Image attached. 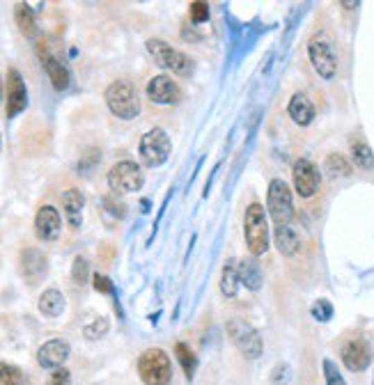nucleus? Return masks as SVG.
Wrapping results in <instances>:
<instances>
[{
    "instance_id": "6ab92c4d",
    "label": "nucleus",
    "mask_w": 374,
    "mask_h": 385,
    "mask_svg": "<svg viewBox=\"0 0 374 385\" xmlns=\"http://www.w3.org/2000/svg\"><path fill=\"white\" fill-rule=\"evenodd\" d=\"M287 112H289V117L294 119V124L298 126H308L312 124V119H315V105L308 99V94H303V92L291 94V99L287 103Z\"/></svg>"
},
{
    "instance_id": "6e6552de",
    "label": "nucleus",
    "mask_w": 374,
    "mask_h": 385,
    "mask_svg": "<svg viewBox=\"0 0 374 385\" xmlns=\"http://www.w3.org/2000/svg\"><path fill=\"white\" fill-rule=\"evenodd\" d=\"M108 186L115 195L138 193L145 186V175L138 163L119 161L108 170Z\"/></svg>"
},
{
    "instance_id": "5701e85b",
    "label": "nucleus",
    "mask_w": 374,
    "mask_h": 385,
    "mask_svg": "<svg viewBox=\"0 0 374 385\" xmlns=\"http://www.w3.org/2000/svg\"><path fill=\"white\" fill-rule=\"evenodd\" d=\"M275 248L285 257H294L298 248H301V239H298V234L289 225H278L275 228Z\"/></svg>"
},
{
    "instance_id": "c85d7f7f",
    "label": "nucleus",
    "mask_w": 374,
    "mask_h": 385,
    "mask_svg": "<svg viewBox=\"0 0 374 385\" xmlns=\"http://www.w3.org/2000/svg\"><path fill=\"white\" fill-rule=\"evenodd\" d=\"M87 277H90V264L85 257H74V264H71V280L74 284H85L87 282Z\"/></svg>"
},
{
    "instance_id": "c9c22d12",
    "label": "nucleus",
    "mask_w": 374,
    "mask_h": 385,
    "mask_svg": "<svg viewBox=\"0 0 374 385\" xmlns=\"http://www.w3.org/2000/svg\"><path fill=\"white\" fill-rule=\"evenodd\" d=\"M101 205H103V209H108L115 218H124V216H126L124 205H119V202H117L115 198H103Z\"/></svg>"
},
{
    "instance_id": "f257e3e1",
    "label": "nucleus",
    "mask_w": 374,
    "mask_h": 385,
    "mask_svg": "<svg viewBox=\"0 0 374 385\" xmlns=\"http://www.w3.org/2000/svg\"><path fill=\"white\" fill-rule=\"evenodd\" d=\"M108 110L113 112L117 119L131 122L140 115V99L136 94V87L129 80H113L103 92Z\"/></svg>"
},
{
    "instance_id": "a878e982",
    "label": "nucleus",
    "mask_w": 374,
    "mask_h": 385,
    "mask_svg": "<svg viewBox=\"0 0 374 385\" xmlns=\"http://www.w3.org/2000/svg\"><path fill=\"white\" fill-rule=\"evenodd\" d=\"M324 170L328 177H349L351 175V165L342 154H331L326 158Z\"/></svg>"
},
{
    "instance_id": "58836bf2",
    "label": "nucleus",
    "mask_w": 374,
    "mask_h": 385,
    "mask_svg": "<svg viewBox=\"0 0 374 385\" xmlns=\"http://www.w3.org/2000/svg\"><path fill=\"white\" fill-rule=\"evenodd\" d=\"M372 385H374V383H372Z\"/></svg>"
},
{
    "instance_id": "dca6fc26",
    "label": "nucleus",
    "mask_w": 374,
    "mask_h": 385,
    "mask_svg": "<svg viewBox=\"0 0 374 385\" xmlns=\"http://www.w3.org/2000/svg\"><path fill=\"white\" fill-rule=\"evenodd\" d=\"M69 353H71L69 342L53 337L40 346V351H37V362H40V367L44 369H60L67 362V358H69Z\"/></svg>"
},
{
    "instance_id": "4468645a",
    "label": "nucleus",
    "mask_w": 374,
    "mask_h": 385,
    "mask_svg": "<svg viewBox=\"0 0 374 385\" xmlns=\"http://www.w3.org/2000/svg\"><path fill=\"white\" fill-rule=\"evenodd\" d=\"M340 356L349 372H365L372 362V349L365 339L356 337V339H349V342L342 346Z\"/></svg>"
},
{
    "instance_id": "f8f14e48",
    "label": "nucleus",
    "mask_w": 374,
    "mask_h": 385,
    "mask_svg": "<svg viewBox=\"0 0 374 385\" xmlns=\"http://www.w3.org/2000/svg\"><path fill=\"white\" fill-rule=\"evenodd\" d=\"M291 175H294V188L296 193L301 195L303 200L312 198L317 191H319V184H321V172L319 168L308 158H298L294 163V170H291Z\"/></svg>"
},
{
    "instance_id": "4c0bfd02",
    "label": "nucleus",
    "mask_w": 374,
    "mask_h": 385,
    "mask_svg": "<svg viewBox=\"0 0 374 385\" xmlns=\"http://www.w3.org/2000/svg\"><path fill=\"white\" fill-rule=\"evenodd\" d=\"M0 101H3V80H0Z\"/></svg>"
},
{
    "instance_id": "b1692460",
    "label": "nucleus",
    "mask_w": 374,
    "mask_h": 385,
    "mask_svg": "<svg viewBox=\"0 0 374 385\" xmlns=\"http://www.w3.org/2000/svg\"><path fill=\"white\" fill-rule=\"evenodd\" d=\"M239 264L235 259H228L223 264V271H221V291L226 298H235L237 291H239Z\"/></svg>"
},
{
    "instance_id": "423d86ee",
    "label": "nucleus",
    "mask_w": 374,
    "mask_h": 385,
    "mask_svg": "<svg viewBox=\"0 0 374 385\" xmlns=\"http://www.w3.org/2000/svg\"><path fill=\"white\" fill-rule=\"evenodd\" d=\"M170 152H173V142H170L168 133L163 128H149V131L138 142V154L147 168H159L168 161Z\"/></svg>"
},
{
    "instance_id": "393cba45",
    "label": "nucleus",
    "mask_w": 374,
    "mask_h": 385,
    "mask_svg": "<svg viewBox=\"0 0 374 385\" xmlns=\"http://www.w3.org/2000/svg\"><path fill=\"white\" fill-rule=\"evenodd\" d=\"M175 356L179 360V365H182L184 369V374H186V379H193V374H196V369H198V358H196V353L191 351V346L189 344H184V342H177L175 344Z\"/></svg>"
},
{
    "instance_id": "4be33fe9",
    "label": "nucleus",
    "mask_w": 374,
    "mask_h": 385,
    "mask_svg": "<svg viewBox=\"0 0 374 385\" xmlns=\"http://www.w3.org/2000/svg\"><path fill=\"white\" fill-rule=\"evenodd\" d=\"M37 307H40V312L46 316V319H58V316L65 312L67 300H65V296L58 289H46L40 296V303H37Z\"/></svg>"
},
{
    "instance_id": "1a4fd4ad",
    "label": "nucleus",
    "mask_w": 374,
    "mask_h": 385,
    "mask_svg": "<svg viewBox=\"0 0 374 385\" xmlns=\"http://www.w3.org/2000/svg\"><path fill=\"white\" fill-rule=\"evenodd\" d=\"M37 55H40V60H42V67H44V71H46L51 85H53L58 92H62V89L69 87V80H71L69 69H67L65 60L51 49V42L46 40V37H42V40L37 42Z\"/></svg>"
},
{
    "instance_id": "72a5a7b5",
    "label": "nucleus",
    "mask_w": 374,
    "mask_h": 385,
    "mask_svg": "<svg viewBox=\"0 0 374 385\" xmlns=\"http://www.w3.org/2000/svg\"><path fill=\"white\" fill-rule=\"evenodd\" d=\"M209 19V5L198 0V3H191V21L193 24H205Z\"/></svg>"
},
{
    "instance_id": "2f4dec72",
    "label": "nucleus",
    "mask_w": 374,
    "mask_h": 385,
    "mask_svg": "<svg viewBox=\"0 0 374 385\" xmlns=\"http://www.w3.org/2000/svg\"><path fill=\"white\" fill-rule=\"evenodd\" d=\"M312 316H315L317 321H321V323H326V321H331V316H333V305L328 303L326 298H321V300H317L315 305H312Z\"/></svg>"
},
{
    "instance_id": "7c9ffc66",
    "label": "nucleus",
    "mask_w": 374,
    "mask_h": 385,
    "mask_svg": "<svg viewBox=\"0 0 374 385\" xmlns=\"http://www.w3.org/2000/svg\"><path fill=\"white\" fill-rule=\"evenodd\" d=\"M321 369H324V379H326V385H347V381L342 379L338 365H335L333 360H324L321 362Z\"/></svg>"
},
{
    "instance_id": "2eb2a0df",
    "label": "nucleus",
    "mask_w": 374,
    "mask_h": 385,
    "mask_svg": "<svg viewBox=\"0 0 374 385\" xmlns=\"http://www.w3.org/2000/svg\"><path fill=\"white\" fill-rule=\"evenodd\" d=\"M62 232V218H60V211L51 205L40 207L35 216V234L37 239L49 243V241H56Z\"/></svg>"
},
{
    "instance_id": "bb28decb",
    "label": "nucleus",
    "mask_w": 374,
    "mask_h": 385,
    "mask_svg": "<svg viewBox=\"0 0 374 385\" xmlns=\"http://www.w3.org/2000/svg\"><path fill=\"white\" fill-rule=\"evenodd\" d=\"M351 156H354V163L361 170H372L374 168V154L368 142H354L351 147Z\"/></svg>"
},
{
    "instance_id": "f3484780",
    "label": "nucleus",
    "mask_w": 374,
    "mask_h": 385,
    "mask_svg": "<svg viewBox=\"0 0 374 385\" xmlns=\"http://www.w3.org/2000/svg\"><path fill=\"white\" fill-rule=\"evenodd\" d=\"M19 266H21V275L28 282H40L46 275L49 262H46V255L37 250V248H24L19 257Z\"/></svg>"
},
{
    "instance_id": "cd10ccee",
    "label": "nucleus",
    "mask_w": 374,
    "mask_h": 385,
    "mask_svg": "<svg viewBox=\"0 0 374 385\" xmlns=\"http://www.w3.org/2000/svg\"><path fill=\"white\" fill-rule=\"evenodd\" d=\"M108 330H110L108 319L106 316H99V319H94L90 326L83 328V335H85V339H90V342H96V339H101Z\"/></svg>"
},
{
    "instance_id": "c756f323",
    "label": "nucleus",
    "mask_w": 374,
    "mask_h": 385,
    "mask_svg": "<svg viewBox=\"0 0 374 385\" xmlns=\"http://www.w3.org/2000/svg\"><path fill=\"white\" fill-rule=\"evenodd\" d=\"M21 381H24V374L19 367L0 362V385H21Z\"/></svg>"
},
{
    "instance_id": "412c9836",
    "label": "nucleus",
    "mask_w": 374,
    "mask_h": 385,
    "mask_svg": "<svg viewBox=\"0 0 374 385\" xmlns=\"http://www.w3.org/2000/svg\"><path fill=\"white\" fill-rule=\"evenodd\" d=\"M14 21H17V28L21 30V35H24L26 40H35L37 33H40V28H37L35 12H33V7H30L28 3H17V5H14Z\"/></svg>"
},
{
    "instance_id": "f704fd0d",
    "label": "nucleus",
    "mask_w": 374,
    "mask_h": 385,
    "mask_svg": "<svg viewBox=\"0 0 374 385\" xmlns=\"http://www.w3.org/2000/svg\"><path fill=\"white\" fill-rule=\"evenodd\" d=\"M46 385H71V374L67 372V369H53V374H51V379Z\"/></svg>"
},
{
    "instance_id": "e433bc0d",
    "label": "nucleus",
    "mask_w": 374,
    "mask_h": 385,
    "mask_svg": "<svg viewBox=\"0 0 374 385\" xmlns=\"http://www.w3.org/2000/svg\"><path fill=\"white\" fill-rule=\"evenodd\" d=\"M361 3H342V7H347V10H354V7H358Z\"/></svg>"
},
{
    "instance_id": "f03ea898",
    "label": "nucleus",
    "mask_w": 374,
    "mask_h": 385,
    "mask_svg": "<svg viewBox=\"0 0 374 385\" xmlns=\"http://www.w3.org/2000/svg\"><path fill=\"white\" fill-rule=\"evenodd\" d=\"M147 53L149 58L154 60L156 65L161 67V69H168L177 74V76H191L193 69H196V62L186 55L184 51H177L170 46L168 42L159 40V37H152V40H147Z\"/></svg>"
},
{
    "instance_id": "9b49d317",
    "label": "nucleus",
    "mask_w": 374,
    "mask_h": 385,
    "mask_svg": "<svg viewBox=\"0 0 374 385\" xmlns=\"http://www.w3.org/2000/svg\"><path fill=\"white\" fill-rule=\"evenodd\" d=\"M28 108V89L26 80L21 76V71L17 67H10L7 71V105H5V115L7 119H14L21 115Z\"/></svg>"
},
{
    "instance_id": "9d476101",
    "label": "nucleus",
    "mask_w": 374,
    "mask_h": 385,
    "mask_svg": "<svg viewBox=\"0 0 374 385\" xmlns=\"http://www.w3.org/2000/svg\"><path fill=\"white\" fill-rule=\"evenodd\" d=\"M228 335H230L232 342H235V346L244 358L257 360L262 356V351H264V344H262L260 333L241 319L228 321Z\"/></svg>"
},
{
    "instance_id": "ddd939ff",
    "label": "nucleus",
    "mask_w": 374,
    "mask_h": 385,
    "mask_svg": "<svg viewBox=\"0 0 374 385\" xmlns=\"http://www.w3.org/2000/svg\"><path fill=\"white\" fill-rule=\"evenodd\" d=\"M179 96H182L179 85L166 74H159L147 83V99L156 105H175Z\"/></svg>"
},
{
    "instance_id": "7ed1b4c3",
    "label": "nucleus",
    "mask_w": 374,
    "mask_h": 385,
    "mask_svg": "<svg viewBox=\"0 0 374 385\" xmlns=\"http://www.w3.org/2000/svg\"><path fill=\"white\" fill-rule=\"evenodd\" d=\"M244 237L246 246L253 257H260L269 250V223H266V211L260 202L248 205L244 214Z\"/></svg>"
},
{
    "instance_id": "a211bd4d",
    "label": "nucleus",
    "mask_w": 374,
    "mask_h": 385,
    "mask_svg": "<svg viewBox=\"0 0 374 385\" xmlns=\"http://www.w3.org/2000/svg\"><path fill=\"white\" fill-rule=\"evenodd\" d=\"M60 202H62V211H65L67 223H69L74 230H78L80 223H83L85 195L80 193L78 188H69V191H65L62 195H60Z\"/></svg>"
},
{
    "instance_id": "0eeeda50",
    "label": "nucleus",
    "mask_w": 374,
    "mask_h": 385,
    "mask_svg": "<svg viewBox=\"0 0 374 385\" xmlns=\"http://www.w3.org/2000/svg\"><path fill=\"white\" fill-rule=\"evenodd\" d=\"M266 205H269V216L275 223V228L278 225H289V221L294 218V198H291L289 186L282 179H273L269 184Z\"/></svg>"
},
{
    "instance_id": "473e14b6",
    "label": "nucleus",
    "mask_w": 374,
    "mask_h": 385,
    "mask_svg": "<svg viewBox=\"0 0 374 385\" xmlns=\"http://www.w3.org/2000/svg\"><path fill=\"white\" fill-rule=\"evenodd\" d=\"M92 282H94V289L99 293H106V296H115V284L110 282V277H106L103 273H94L92 275Z\"/></svg>"
},
{
    "instance_id": "39448f33",
    "label": "nucleus",
    "mask_w": 374,
    "mask_h": 385,
    "mask_svg": "<svg viewBox=\"0 0 374 385\" xmlns=\"http://www.w3.org/2000/svg\"><path fill=\"white\" fill-rule=\"evenodd\" d=\"M308 55L310 62L315 67V71L324 80H331L338 74V53H335L333 42L328 40V35L317 33L308 42Z\"/></svg>"
},
{
    "instance_id": "20e7f679",
    "label": "nucleus",
    "mask_w": 374,
    "mask_h": 385,
    "mask_svg": "<svg viewBox=\"0 0 374 385\" xmlns=\"http://www.w3.org/2000/svg\"><path fill=\"white\" fill-rule=\"evenodd\" d=\"M138 376L145 385H168L173 379V365L163 349H147L138 358Z\"/></svg>"
},
{
    "instance_id": "aec40b11",
    "label": "nucleus",
    "mask_w": 374,
    "mask_h": 385,
    "mask_svg": "<svg viewBox=\"0 0 374 385\" xmlns=\"http://www.w3.org/2000/svg\"><path fill=\"white\" fill-rule=\"evenodd\" d=\"M239 282H241L246 289L260 291L262 284H264V273H262V266L253 259V257H246V259L239 262Z\"/></svg>"
}]
</instances>
